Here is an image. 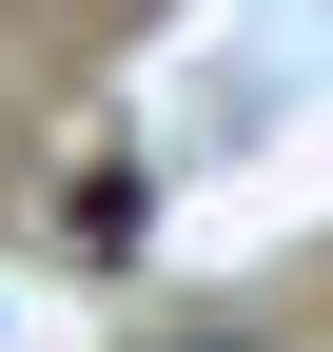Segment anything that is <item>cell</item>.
Returning <instances> with one entry per match:
<instances>
[{
	"label": "cell",
	"mask_w": 333,
	"mask_h": 352,
	"mask_svg": "<svg viewBox=\"0 0 333 352\" xmlns=\"http://www.w3.org/2000/svg\"><path fill=\"white\" fill-rule=\"evenodd\" d=\"M157 352H275V333H235V314H196V333H157Z\"/></svg>",
	"instance_id": "1"
}]
</instances>
